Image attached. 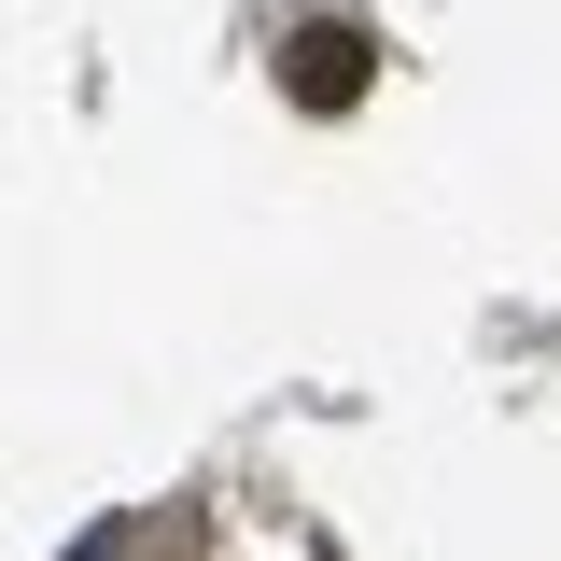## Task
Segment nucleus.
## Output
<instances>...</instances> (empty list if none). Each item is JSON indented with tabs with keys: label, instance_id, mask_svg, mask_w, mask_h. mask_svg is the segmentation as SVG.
<instances>
[{
	"label": "nucleus",
	"instance_id": "f03ea898",
	"mask_svg": "<svg viewBox=\"0 0 561 561\" xmlns=\"http://www.w3.org/2000/svg\"><path fill=\"white\" fill-rule=\"evenodd\" d=\"M140 548H154V534H99V548H84V561H140Z\"/></svg>",
	"mask_w": 561,
	"mask_h": 561
},
{
	"label": "nucleus",
	"instance_id": "f257e3e1",
	"mask_svg": "<svg viewBox=\"0 0 561 561\" xmlns=\"http://www.w3.org/2000/svg\"><path fill=\"white\" fill-rule=\"evenodd\" d=\"M365 84H379V43H365L351 14H309V28L280 43V99H295V113H351Z\"/></svg>",
	"mask_w": 561,
	"mask_h": 561
}]
</instances>
